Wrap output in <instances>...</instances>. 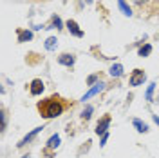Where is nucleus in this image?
<instances>
[{
    "label": "nucleus",
    "mask_w": 159,
    "mask_h": 158,
    "mask_svg": "<svg viewBox=\"0 0 159 158\" xmlns=\"http://www.w3.org/2000/svg\"><path fill=\"white\" fill-rule=\"evenodd\" d=\"M31 38V33L29 31H20V35H18V40L20 42H24V40H29Z\"/></svg>",
    "instance_id": "obj_14"
},
{
    "label": "nucleus",
    "mask_w": 159,
    "mask_h": 158,
    "mask_svg": "<svg viewBox=\"0 0 159 158\" xmlns=\"http://www.w3.org/2000/svg\"><path fill=\"white\" fill-rule=\"evenodd\" d=\"M121 73H123V66H112V69H110V75H112V77H119V75H121Z\"/></svg>",
    "instance_id": "obj_11"
},
{
    "label": "nucleus",
    "mask_w": 159,
    "mask_h": 158,
    "mask_svg": "<svg viewBox=\"0 0 159 158\" xmlns=\"http://www.w3.org/2000/svg\"><path fill=\"white\" fill-rule=\"evenodd\" d=\"M67 27H69V31L74 35V37H78V38L80 37H83V31L78 29V24H76L74 20H69V22H67Z\"/></svg>",
    "instance_id": "obj_5"
},
{
    "label": "nucleus",
    "mask_w": 159,
    "mask_h": 158,
    "mask_svg": "<svg viewBox=\"0 0 159 158\" xmlns=\"http://www.w3.org/2000/svg\"><path fill=\"white\" fill-rule=\"evenodd\" d=\"M154 86H156V84H150V87H148V93H147V98H148V100H152V91H154Z\"/></svg>",
    "instance_id": "obj_17"
},
{
    "label": "nucleus",
    "mask_w": 159,
    "mask_h": 158,
    "mask_svg": "<svg viewBox=\"0 0 159 158\" xmlns=\"http://www.w3.org/2000/svg\"><path fill=\"white\" fill-rule=\"evenodd\" d=\"M150 53H152V46L147 44L145 47H141V49H139V57H147V55H150Z\"/></svg>",
    "instance_id": "obj_12"
},
{
    "label": "nucleus",
    "mask_w": 159,
    "mask_h": 158,
    "mask_svg": "<svg viewBox=\"0 0 159 158\" xmlns=\"http://www.w3.org/2000/svg\"><path fill=\"white\" fill-rule=\"evenodd\" d=\"M90 113H92V107H87L85 111H83V115H81V116H83L85 120H89L90 118Z\"/></svg>",
    "instance_id": "obj_15"
},
{
    "label": "nucleus",
    "mask_w": 159,
    "mask_h": 158,
    "mask_svg": "<svg viewBox=\"0 0 159 158\" xmlns=\"http://www.w3.org/2000/svg\"><path fill=\"white\" fill-rule=\"evenodd\" d=\"M6 129V109H2V131Z\"/></svg>",
    "instance_id": "obj_16"
},
{
    "label": "nucleus",
    "mask_w": 159,
    "mask_h": 158,
    "mask_svg": "<svg viewBox=\"0 0 159 158\" xmlns=\"http://www.w3.org/2000/svg\"><path fill=\"white\" fill-rule=\"evenodd\" d=\"M54 46H56V38L52 37V38H47V42H45V49H54Z\"/></svg>",
    "instance_id": "obj_13"
},
{
    "label": "nucleus",
    "mask_w": 159,
    "mask_h": 158,
    "mask_svg": "<svg viewBox=\"0 0 159 158\" xmlns=\"http://www.w3.org/2000/svg\"><path fill=\"white\" fill-rule=\"evenodd\" d=\"M134 126L138 127L139 133H147V131H148V126H147V124H143L141 120H134Z\"/></svg>",
    "instance_id": "obj_10"
},
{
    "label": "nucleus",
    "mask_w": 159,
    "mask_h": 158,
    "mask_svg": "<svg viewBox=\"0 0 159 158\" xmlns=\"http://www.w3.org/2000/svg\"><path fill=\"white\" fill-rule=\"evenodd\" d=\"M58 62L60 64H61V66H72V64H74V57H72V55H67V53H65V55H61V57H60L58 58Z\"/></svg>",
    "instance_id": "obj_6"
},
{
    "label": "nucleus",
    "mask_w": 159,
    "mask_h": 158,
    "mask_svg": "<svg viewBox=\"0 0 159 158\" xmlns=\"http://www.w3.org/2000/svg\"><path fill=\"white\" fill-rule=\"evenodd\" d=\"M134 2H136V4H138V6H143V4H147V2H148V0H134Z\"/></svg>",
    "instance_id": "obj_18"
},
{
    "label": "nucleus",
    "mask_w": 159,
    "mask_h": 158,
    "mask_svg": "<svg viewBox=\"0 0 159 158\" xmlns=\"http://www.w3.org/2000/svg\"><path fill=\"white\" fill-rule=\"evenodd\" d=\"M58 146H60V136H58V135L51 136L49 142H47V147H49V149H54V147H58Z\"/></svg>",
    "instance_id": "obj_9"
},
{
    "label": "nucleus",
    "mask_w": 159,
    "mask_h": 158,
    "mask_svg": "<svg viewBox=\"0 0 159 158\" xmlns=\"http://www.w3.org/2000/svg\"><path fill=\"white\" fill-rule=\"evenodd\" d=\"M103 86H105V84H103V82H99L98 86H96V87H92V89H90V91H89V93H87V95H85V96H83L81 100H89L90 96H94V95H98L99 91L103 89Z\"/></svg>",
    "instance_id": "obj_7"
},
{
    "label": "nucleus",
    "mask_w": 159,
    "mask_h": 158,
    "mask_svg": "<svg viewBox=\"0 0 159 158\" xmlns=\"http://www.w3.org/2000/svg\"><path fill=\"white\" fill-rule=\"evenodd\" d=\"M109 124H110V116L107 115V116H103V118L98 122V129H96V133H98V135H103V133L107 131V127H109Z\"/></svg>",
    "instance_id": "obj_4"
},
{
    "label": "nucleus",
    "mask_w": 159,
    "mask_h": 158,
    "mask_svg": "<svg viewBox=\"0 0 159 158\" xmlns=\"http://www.w3.org/2000/svg\"><path fill=\"white\" fill-rule=\"evenodd\" d=\"M147 80V75L143 73L141 69H134V73H132V77H130V86H141L143 82Z\"/></svg>",
    "instance_id": "obj_2"
},
{
    "label": "nucleus",
    "mask_w": 159,
    "mask_h": 158,
    "mask_svg": "<svg viewBox=\"0 0 159 158\" xmlns=\"http://www.w3.org/2000/svg\"><path fill=\"white\" fill-rule=\"evenodd\" d=\"M70 107H72V102L61 98L58 95H51V96L38 102V113L43 118H56L63 111H67Z\"/></svg>",
    "instance_id": "obj_1"
},
{
    "label": "nucleus",
    "mask_w": 159,
    "mask_h": 158,
    "mask_svg": "<svg viewBox=\"0 0 159 158\" xmlns=\"http://www.w3.org/2000/svg\"><path fill=\"white\" fill-rule=\"evenodd\" d=\"M118 6H119V9L123 11V15H127V17L132 15V11H130V7L125 4V0H118Z\"/></svg>",
    "instance_id": "obj_8"
},
{
    "label": "nucleus",
    "mask_w": 159,
    "mask_h": 158,
    "mask_svg": "<svg viewBox=\"0 0 159 158\" xmlns=\"http://www.w3.org/2000/svg\"><path fill=\"white\" fill-rule=\"evenodd\" d=\"M42 91H43V82L42 80H33L31 82V95L33 96H38V95H42Z\"/></svg>",
    "instance_id": "obj_3"
}]
</instances>
